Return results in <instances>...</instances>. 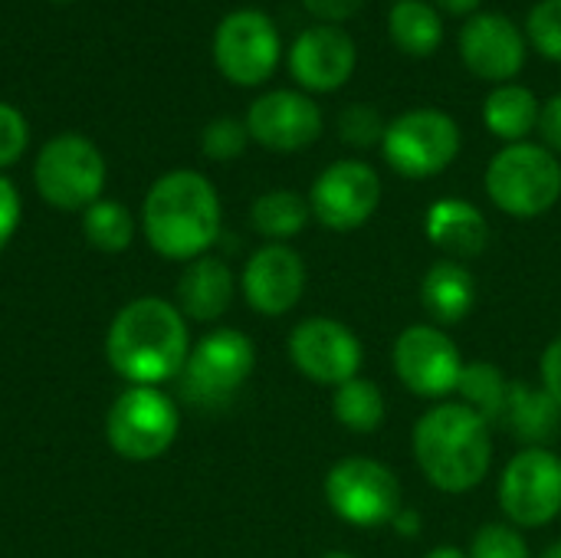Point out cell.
<instances>
[{"label":"cell","instance_id":"23","mask_svg":"<svg viewBox=\"0 0 561 558\" xmlns=\"http://www.w3.org/2000/svg\"><path fill=\"white\" fill-rule=\"evenodd\" d=\"M388 36L404 56H434L444 46V16L431 0H394L388 13Z\"/></svg>","mask_w":561,"mask_h":558},{"label":"cell","instance_id":"25","mask_svg":"<svg viewBox=\"0 0 561 558\" xmlns=\"http://www.w3.org/2000/svg\"><path fill=\"white\" fill-rule=\"evenodd\" d=\"M312 217V207H309V197L296 194V191H286V187H276V191H266L253 201L250 207V224L253 230L270 240V243H286L293 240L296 234L306 230Z\"/></svg>","mask_w":561,"mask_h":558},{"label":"cell","instance_id":"37","mask_svg":"<svg viewBox=\"0 0 561 558\" xmlns=\"http://www.w3.org/2000/svg\"><path fill=\"white\" fill-rule=\"evenodd\" d=\"M539 132H542V141L552 155H561V92L552 95L546 105H542V115H539Z\"/></svg>","mask_w":561,"mask_h":558},{"label":"cell","instance_id":"29","mask_svg":"<svg viewBox=\"0 0 561 558\" xmlns=\"http://www.w3.org/2000/svg\"><path fill=\"white\" fill-rule=\"evenodd\" d=\"M470 558H533L529 543L523 536V529H516L513 523H486L477 529L470 549Z\"/></svg>","mask_w":561,"mask_h":558},{"label":"cell","instance_id":"32","mask_svg":"<svg viewBox=\"0 0 561 558\" xmlns=\"http://www.w3.org/2000/svg\"><path fill=\"white\" fill-rule=\"evenodd\" d=\"M385 128L388 122L381 118V112L375 105H348L339 115V138L352 148H375L385 141Z\"/></svg>","mask_w":561,"mask_h":558},{"label":"cell","instance_id":"13","mask_svg":"<svg viewBox=\"0 0 561 558\" xmlns=\"http://www.w3.org/2000/svg\"><path fill=\"white\" fill-rule=\"evenodd\" d=\"M378 204H381V178L368 161L358 158L332 161L325 171H319L309 191L312 217L335 234H352L365 227L375 217Z\"/></svg>","mask_w":561,"mask_h":558},{"label":"cell","instance_id":"16","mask_svg":"<svg viewBox=\"0 0 561 558\" xmlns=\"http://www.w3.org/2000/svg\"><path fill=\"white\" fill-rule=\"evenodd\" d=\"M526 33L496 10H480L473 16H467L463 30H460V59L463 66L493 86L513 82L523 66H526Z\"/></svg>","mask_w":561,"mask_h":558},{"label":"cell","instance_id":"14","mask_svg":"<svg viewBox=\"0 0 561 558\" xmlns=\"http://www.w3.org/2000/svg\"><path fill=\"white\" fill-rule=\"evenodd\" d=\"M286 352H289L293 368L302 378L316 385H329V388H339L358 378L362 362H365L362 339L345 322L329 319V316H312L293 326Z\"/></svg>","mask_w":561,"mask_h":558},{"label":"cell","instance_id":"19","mask_svg":"<svg viewBox=\"0 0 561 558\" xmlns=\"http://www.w3.org/2000/svg\"><path fill=\"white\" fill-rule=\"evenodd\" d=\"M424 234L437 250L450 253V260L480 257L490 243V224L483 210L463 197L434 201L424 217Z\"/></svg>","mask_w":561,"mask_h":558},{"label":"cell","instance_id":"10","mask_svg":"<svg viewBox=\"0 0 561 558\" xmlns=\"http://www.w3.org/2000/svg\"><path fill=\"white\" fill-rule=\"evenodd\" d=\"M283 56V39L276 23L256 10V7H243L227 13L217 23L214 33V62L220 69V76L233 86H263Z\"/></svg>","mask_w":561,"mask_h":558},{"label":"cell","instance_id":"2","mask_svg":"<svg viewBox=\"0 0 561 558\" xmlns=\"http://www.w3.org/2000/svg\"><path fill=\"white\" fill-rule=\"evenodd\" d=\"M220 197L217 187L191 168L161 174L141 204V234L148 247L174 263H191L220 237Z\"/></svg>","mask_w":561,"mask_h":558},{"label":"cell","instance_id":"26","mask_svg":"<svg viewBox=\"0 0 561 558\" xmlns=\"http://www.w3.org/2000/svg\"><path fill=\"white\" fill-rule=\"evenodd\" d=\"M332 414L352 434H375L385 424V395L375 382L358 375L335 388Z\"/></svg>","mask_w":561,"mask_h":558},{"label":"cell","instance_id":"24","mask_svg":"<svg viewBox=\"0 0 561 558\" xmlns=\"http://www.w3.org/2000/svg\"><path fill=\"white\" fill-rule=\"evenodd\" d=\"M559 411L561 408L546 395V388H533L526 382H513L510 391H506L503 424L513 428L516 437L533 441L529 447H542L539 441H546L556 431Z\"/></svg>","mask_w":561,"mask_h":558},{"label":"cell","instance_id":"28","mask_svg":"<svg viewBox=\"0 0 561 558\" xmlns=\"http://www.w3.org/2000/svg\"><path fill=\"white\" fill-rule=\"evenodd\" d=\"M506 391L510 382L503 378V372L490 362H473L463 368L460 388L457 395L463 398L467 408H473L477 414H483L490 424L503 421V408H506Z\"/></svg>","mask_w":561,"mask_h":558},{"label":"cell","instance_id":"36","mask_svg":"<svg viewBox=\"0 0 561 558\" xmlns=\"http://www.w3.org/2000/svg\"><path fill=\"white\" fill-rule=\"evenodd\" d=\"M542 388L561 408V335L552 339L549 349L542 352Z\"/></svg>","mask_w":561,"mask_h":558},{"label":"cell","instance_id":"11","mask_svg":"<svg viewBox=\"0 0 561 558\" xmlns=\"http://www.w3.org/2000/svg\"><path fill=\"white\" fill-rule=\"evenodd\" d=\"M391 365L398 382L427 401H444L460 388L463 378V355L457 342L434 322L408 326L391 349Z\"/></svg>","mask_w":561,"mask_h":558},{"label":"cell","instance_id":"8","mask_svg":"<svg viewBox=\"0 0 561 558\" xmlns=\"http://www.w3.org/2000/svg\"><path fill=\"white\" fill-rule=\"evenodd\" d=\"M181 431L178 405L161 388L128 385L108 408L105 441L108 447L131 464L158 460L171 451Z\"/></svg>","mask_w":561,"mask_h":558},{"label":"cell","instance_id":"39","mask_svg":"<svg viewBox=\"0 0 561 558\" xmlns=\"http://www.w3.org/2000/svg\"><path fill=\"white\" fill-rule=\"evenodd\" d=\"M424 558H470L463 549H457V546H437V549H431Z\"/></svg>","mask_w":561,"mask_h":558},{"label":"cell","instance_id":"34","mask_svg":"<svg viewBox=\"0 0 561 558\" xmlns=\"http://www.w3.org/2000/svg\"><path fill=\"white\" fill-rule=\"evenodd\" d=\"M20 217H23L20 194H16V187H13V181L0 174V253L7 250V243H10L13 234L20 230Z\"/></svg>","mask_w":561,"mask_h":558},{"label":"cell","instance_id":"6","mask_svg":"<svg viewBox=\"0 0 561 558\" xmlns=\"http://www.w3.org/2000/svg\"><path fill=\"white\" fill-rule=\"evenodd\" d=\"M256 368L253 339L240 329H210L191 345L184 372L178 375L181 395L194 408H224L240 395Z\"/></svg>","mask_w":561,"mask_h":558},{"label":"cell","instance_id":"3","mask_svg":"<svg viewBox=\"0 0 561 558\" xmlns=\"http://www.w3.org/2000/svg\"><path fill=\"white\" fill-rule=\"evenodd\" d=\"M490 421L463 401H437L414 424V460L440 493L477 490L493 467Z\"/></svg>","mask_w":561,"mask_h":558},{"label":"cell","instance_id":"15","mask_svg":"<svg viewBox=\"0 0 561 558\" xmlns=\"http://www.w3.org/2000/svg\"><path fill=\"white\" fill-rule=\"evenodd\" d=\"M243 122L250 138L276 155L302 151L322 135V109L302 89H273L260 95Z\"/></svg>","mask_w":561,"mask_h":558},{"label":"cell","instance_id":"38","mask_svg":"<svg viewBox=\"0 0 561 558\" xmlns=\"http://www.w3.org/2000/svg\"><path fill=\"white\" fill-rule=\"evenodd\" d=\"M480 3L483 0H434V7L450 16H473V13H480Z\"/></svg>","mask_w":561,"mask_h":558},{"label":"cell","instance_id":"20","mask_svg":"<svg viewBox=\"0 0 561 558\" xmlns=\"http://www.w3.org/2000/svg\"><path fill=\"white\" fill-rule=\"evenodd\" d=\"M233 273L230 266L220 260V257H197L191 260L181 276H178V299L174 306L181 309L184 319H194V322H217L230 303H233Z\"/></svg>","mask_w":561,"mask_h":558},{"label":"cell","instance_id":"30","mask_svg":"<svg viewBox=\"0 0 561 558\" xmlns=\"http://www.w3.org/2000/svg\"><path fill=\"white\" fill-rule=\"evenodd\" d=\"M526 43L539 56L561 62V0H539L526 16Z\"/></svg>","mask_w":561,"mask_h":558},{"label":"cell","instance_id":"12","mask_svg":"<svg viewBox=\"0 0 561 558\" xmlns=\"http://www.w3.org/2000/svg\"><path fill=\"white\" fill-rule=\"evenodd\" d=\"M500 510L516 529H542L561 516V457L549 447L519 451L500 477Z\"/></svg>","mask_w":561,"mask_h":558},{"label":"cell","instance_id":"33","mask_svg":"<svg viewBox=\"0 0 561 558\" xmlns=\"http://www.w3.org/2000/svg\"><path fill=\"white\" fill-rule=\"evenodd\" d=\"M26 145H30L26 118L13 105L0 102V168H10L13 161H20Z\"/></svg>","mask_w":561,"mask_h":558},{"label":"cell","instance_id":"35","mask_svg":"<svg viewBox=\"0 0 561 558\" xmlns=\"http://www.w3.org/2000/svg\"><path fill=\"white\" fill-rule=\"evenodd\" d=\"M319 23H329V26H342L348 23L365 0H299Z\"/></svg>","mask_w":561,"mask_h":558},{"label":"cell","instance_id":"1","mask_svg":"<svg viewBox=\"0 0 561 558\" xmlns=\"http://www.w3.org/2000/svg\"><path fill=\"white\" fill-rule=\"evenodd\" d=\"M191 332L181 309L158 296L125 303L105 332V358L118 378L138 388H161L184 372Z\"/></svg>","mask_w":561,"mask_h":558},{"label":"cell","instance_id":"5","mask_svg":"<svg viewBox=\"0 0 561 558\" xmlns=\"http://www.w3.org/2000/svg\"><path fill=\"white\" fill-rule=\"evenodd\" d=\"M463 148V132L444 109H408L385 128L381 155L394 174L427 181L444 174Z\"/></svg>","mask_w":561,"mask_h":558},{"label":"cell","instance_id":"17","mask_svg":"<svg viewBox=\"0 0 561 558\" xmlns=\"http://www.w3.org/2000/svg\"><path fill=\"white\" fill-rule=\"evenodd\" d=\"M240 293L260 316H286L306 293V260L289 243H263L240 273Z\"/></svg>","mask_w":561,"mask_h":558},{"label":"cell","instance_id":"31","mask_svg":"<svg viewBox=\"0 0 561 558\" xmlns=\"http://www.w3.org/2000/svg\"><path fill=\"white\" fill-rule=\"evenodd\" d=\"M247 145H250L247 122H240L233 115H220V118L207 122V128L201 132V151L210 161H233L247 151Z\"/></svg>","mask_w":561,"mask_h":558},{"label":"cell","instance_id":"7","mask_svg":"<svg viewBox=\"0 0 561 558\" xmlns=\"http://www.w3.org/2000/svg\"><path fill=\"white\" fill-rule=\"evenodd\" d=\"M329 510L355 526V529H378L401 516L404 493L398 474L371 457H345L339 460L322 483Z\"/></svg>","mask_w":561,"mask_h":558},{"label":"cell","instance_id":"22","mask_svg":"<svg viewBox=\"0 0 561 558\" xmlns=\"http://www.w3.org/2000/svg\"><path fill=\"white\" fill-rule=\"evenodd\" d=\"M539 115H542V105H539L536 92L526 89V86H519V82L496 86L486 95V102H483V122H486V128L500 141H506V145L526 141L539 128Z\"/></svg>","mask_w":561,"mask_h":558},{"label":"cell","instance_id":"9","mask_svg":"<svg viewBox=\"0 0 561 558\" xmlns=\"http://www.w3.org/2000/svg\"><path fill=\"white\" fill-rule=\"evenodd\" d=\"M36 194L56 210H85L102 197L105 187V158L102 151L76 132L49 138L33 164Z\"/></svg>","mask_w":561,"mask_h":558},{"label":"cell","instance_id":"40","mask_svg":"<svg viewBox=\"0 0 561 558\" xmlns=\"http://www.w3.org/2000/svg\"><path fill=\"white\" fill-rule=\"evenodd\" d=\"M542 558H561V543H552V546L542 553Z\"/></svg>","mask_w":561,"mask_h":558},{"label":"cell","instance_id":"41","mask_svg":"<svg viewBox=\"0 0 561 558\" xmlns=\"http://www.w3.org/2000/svg\"><path fill=\"white\" fill-rule=\"evenodd\" d=\"M319 558H355V556H352V553H342V549H339V553H325V556H319Z\"/></svg>","mask_w":561,"mask_h":558},{"label":"cell","instance_id":"4","mask_svg":"<svg viewBox=\"0 0 561 558\" xmlns=\"http://www.w3.org/2000/svg\"><path fill=\"white\" fill-rule=\"evenodd\" d=\"M486 194L490 201L516 217L533 220L549 214L561 201V161L546 145L516 141L493 155L486 164Z\"/></svg>","mask_w":561,"mask_h":558},{"label":"cell","instance_id":"18","mask_svg":"<svg viewBox=\"0 0 561 558\" xmlns=\"http://www.w3.org/2000/svg\"><path fill=\"white\" fill-rule=\"evenodd\" d=\"M358 66V46L342 26L316 23L289 46V76L302 92H335Z\"/></svg>","mask_w":561,"mask_h":558},{"label":"cell","instance_id":"27","mask_svg":"<svg viewBox=\"0 0 561 558\" xmlns=\"http://www.w3.org/2000/svg\"><path fill=\"white\" fill-rule=\"evenodd\" d=\"M82 237L99 253H125L135 240V217L125 204L99 197L82 210Z\"/></svg>","mask_w":561,"mask_h":558},{"label":"cell","instance_id":"21","mask_svg":"<svg viewBox=\"0 0 561 558\" xmlns=\"http://www.w3.org/2000/svg\"><path fill=\"white\" fill-rule=\"evenodd\" d=\"M421 306L434 326H460L477 306V280L460 260H437L421 280Z\"/></svg>","mask_w":561,"mask_h":558}]
</instances>
